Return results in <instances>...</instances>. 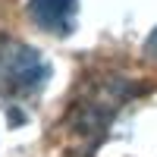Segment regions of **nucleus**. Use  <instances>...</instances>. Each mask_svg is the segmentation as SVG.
Wrapping results in <instances>:
<instances>
[{"label":"nucleus","mask_w":157,"mask_h":157,"mask_svg":"<svg viewBox=\"0 0 157 157\" xmlns=\"http://www.w3.org/2000/svg\"><path fill=\"white\" fill-rule=\"evenodd\" d=\"M135 94V88L123 82L120 75H107L104 82H91L82 85L78 98L72 101V107L66 113V126L75 138H104L110 120L116 116V110Z\"/></svg>","instance_id":"f257e3e1"},{"label":"nucleus","mask_w":157,"mask_h":157,"mask_svg":"<svg viewBox=\"0 0 157 157\" xmlns=\"http://www.w3.org/2000/svg\"><path fill=\"white\" fill-rule=\"evenodd\" d=\"M50 63L41 50H35L22 41L0 38V101H19L41 94L50 82Z\"/></svg>","instance_id":"f03ea898"},{"label":"nucleus","mask_w":157,"mask_h":157,"mask_svg":"<svg viewBox=\"0 0 157 157\" xmlns=\"http://www.w3.org/2000/svg\"><path fill=\"white\" fill-rule=\"evenodd\" d=\"M29 19L47 35L69 38L78 22V0H29Z\"/></svg>","instance_id":"7ed1b4c3"},{"label":"nucleus","mask_w":157,"mask_h":157,"mask_svg":"<svg viewBox=\"0 0 157 157\" xmlns=\"http://www.w3.org/2000/svg\"><path fill=\"white\" fill-rule=\"evenodd\" d=\"M145 57L157 63V29H154V32L148 35V41H145Z\"/></svg>","instance_id":"20e7f679"}]
</instances>
